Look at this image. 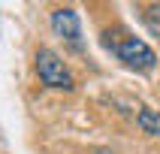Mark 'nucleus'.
<instances>
[{
  "instance_id": "1",
  "label": "nucleus",
  "mask_w": 160,
  "mask_h": 154,
  "mask_svg": "<svg viewBox=\"0 0 160 154\" xmlns=\"http://www.w3.org/2000/svg\"><path fill=\"white\" fill-rule=\"evenodd\" d=\"M103 45L115 52L118 61H124L130 70H139V72H151L154 63H157V54L148 42H142L139 36H130V33H121V30H109L103 33Z\"/></svg>"
},
{
  "instance_id": "2",
  "label": "nucleus",
  "mask_w": 160,
  "mask_h": 154,
  "mask_svg": "<svg viewBox=\"0 0 160 154\" xmlns=\"http://www.w3.org/2000/svg\"><path fill=\"white\" fill-rule=\"evenodd\" d=\"M36 72H39L42 85H48V88L72 91V72L67 70V63H63L52 48H39V52H36Z\"/></svg>"
},
{
  "instance_id": "3",
  "label": "nucleus",
  "mask_w": 160,
  "mask_h": 154,
  "mask_svg": "<svg viewBox=\"0 0 160 154\" xmlns=\"http://www.w3.org/2000/svg\"><path fill=\"white\" fill-rule=\"evenodd\" d=\"M52 30L61 36V39L79 45V39H82L79 12H76V9H54V12H52Z\"/></svg>"
},
{
  "instance_id": "4",
  "label": "nucleus",
  "mask_w": 160,
  "mask_h": 154,
  "mask_svg": "<svg viewBox=\"0 0 160 154\" xmlns=\"http://www.w3.org/2000/svg\"><path fill=\"white\" fill-rule=\"evenodd\" d=\"M136 121H139V127H142V133L160 136V112H154V109L142 106V109H139V115H136Z\"/></svg>"
},
{
  "instance_id": "5",
  "label": "nucleus",
  "mask_w": 160,
  "mask_h": 154,
  "mask_svg": "<svg viewBox=\"0 0 160 154\" xmlns=\"http://www.w3.org/2000/svg\"><path fill=\"white\" fill-rule=\"evenodd\" d=\"M145 24H148L154 33L160 36V6H151L148 12H145Z\"/></svg>"
}]
</instances>
